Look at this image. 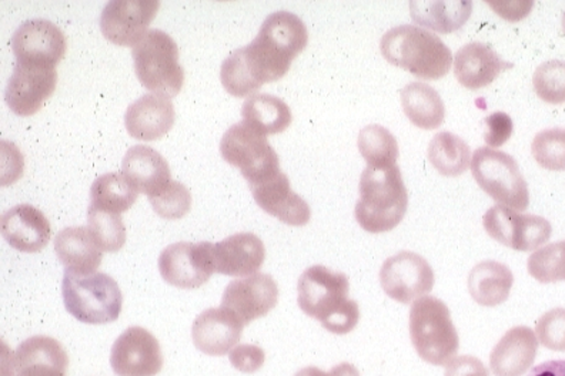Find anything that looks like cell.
<instances>
[{
	"mask_svg": "<svg viewBox=\"0 0 565 376\" xmlns=\"http://www.w3.org/2000/svg\"><path fill=\"white\" fill-rule=\"evenodd\" d=\"M309 32L295 13L279 11L263 22L255 41L237 49L223 62L221 79L232 96L246 97L265 83L281 79L291 63L303 52Z\"/></svg>",
	"mask_w": 565,
	"mask_h": 376,
	"instance_id": "6da1fadb",
	"label": "cell"
},
{
	"mask_svg": "<svg viewBox=\"0 0 565 376\" xmlns=\"http://www.w3.org/2000/svg\"><path fill=\"white\" fill-rule=\"evenodd\" d=\"M297 302L310 319L335 335L349 334L360 320L358 302L350 300V282L343 272L323 266L307 268L297 284Z\"/></svg>",
	"mask_w": 565,
	"mask_h": 376,
	"instance_id": "7a4b0ae2",
	"label": "cell"
},
{
	"mask_svg": "<svg viewBox=\"0 0 565 376\" xmlns=\"http://www.w3.org/2000/svg\"><path fill=\"white\" fill-rule=\"evenodd\" d=\"M359 190L360 200L354 214L364 232H392L403 222L408 207V192L397 164L388 168L367 165Z\"/></svg>",
	"mask_w": 565,
	"mask_h": 376,
	"instance_id": "3957f363",
	"label": "cell"
},
{
	"mask_svg": "<svg viewBox=\"0 0 565 376\" xmlns=\"http://www.w3.org/2000/svg\"><path fill=\"white\" fill-rule=\"evenodd\" d=\"M380 49L387 62L420 79H441L452 65V53L446 43L437 34L414 24L390 29L383 34Z\"/></svg>",
	"mask_w": 565,
	"mask_h": 376,
	"instance_id": "277c9868",
	"label": "cell"
},
{
	"mask_svg": "<svg viewBox=\"0 0 565 376\" xmlns=\"http://www.w3.org/2000/svg\"><path fill=\"white\" fill-rule=\"evenodd\" d=\"M63 304L77 321L90 325L119 319L124 296L118 282L105 272L66 270L62 282Z\"/></svg>",
	"mask_w": 565,
	"mask_h": 376,
	"instance_id": "5b68a950",
	"label": "cell"
},
{
	"mask_svg": "<svg viewBox=\"0 0 565 376\" xmlns=\"http://www.w3.org/2000/svg\"><path fill=\"white\" fill-rule=\"evenodd\" d=\"M408 326L414 348L424 363L447 365L459 353V334L450 310L438 298H418L412 307Z\"/></svg>",
	"mask_w": 565,
	"mask_h": 376,
	"instance_id": "8992f818",
	"label": "cell"
},
{
	"mask_svg": "<svg viewBox=\"0 0 565 376\" xmlns=\"http://www.w3.org/2000/svg\"><path fill=\"white\" fill-rule=\"evenodd\" d=\"M136 76L146 89L168 97L178 96L184 83L179 47L168 33L150 29L131 49Z\"/></svg>",
	"mask_w": 565,
	"mask_h": 376,
	"instance_id": "52a82bcc",
	"label": "cell"
},
{
	"mask_svg": "<svg viewBox=\"0 0 565 376\" xmlns=\"http://www.w3.org/2000/svg\"><path fill=\"white\" fill-rule=\"evenodd\" d=\"M471 173L477 184L497 203L513 210L529 208L530 193L518 161L504 151L491 148L476 150Z\"/></svg>",
	"mask_w": 565,
	"mask_h": 376,
	"instance_id": "ba28073f",
	"label": "cell"
},
{
	"mask_svg": "<svg viewBox=\"0 0 565 376\" xmlns=\"http://www.w3.org/2000/svg\"><path fill=\"white\" fill-rule=\"evenodd\" d=\"M221 154L228 164L241 169L248 187L267 182L280 173V160L265 135L246 123L228 127L221 141Z\"/></svg>",
	"mask_w": 565,
	"mask_h": 376,
	"instance_id": "9c48e42d",
	"label": "cell"
},
{
	"mask_svg": "<svg viewBox=\"0 0 565 376\" xmlns=\"http://www.w3.org/2000/svg\"><path fill=\"white\" fill-rule=\"evenodd\" d=\"M487 234L515 251H535L552 237L548 219L531 214H519L505 205H494L484 214Z\"/></svg>",
	"mask_w": 565,
	"mask_h": 376,
	"instance_id": "30bf717a",
	"label": "cell"
},
{
	"mask_svg": "<svg viewBox=\"0 0 565 376\" xmlns=\"http://www.w3.org/2000/svg\"><path fill=\"white\" fill-rule=\"evenodd\" d=\"M214 244L180 241L170 244L159 257V271L168 284L194 290L206 284L214 268Z\"/></svg>",
	"mask_w": 565,
	"mask_h": 376,
	"instance_id": "8fae6325",
	"label": "cell"
},
{
	"mask_svg": "<svg viewBox=\"0 0 565 376\" xmlns=\"http://www.w3.org/2000/svg\"><path fill=\"white\" fill-rule=\"evenodd\" d=\"M380 284L392 300L411 304L435 287V271L426 258L402 251L387 258L380 270Z\"/></svg>",
	"mask_w": 565,
	"mask_h": 376,
	"instance_id": "7c38bea8",
	"label": "cell"
},
{
	"mask_svg": "<svg viewBox=\"0 0 565 376\" xmlns=\"http://www.w3.org/2000/svg\"><path fill=\"white\" fill-rule=\"evenodd\" d=\"M163 364L158 339L141 326H130L111 346L110 365L118 376H156Z\"/></svg>",
	"mask_w": 565,
	"mask_h": 376,
	"instance_id": "4fadbf2b",
	"label": "cell"
},
{
	"mask_svg": "<svg viewBox=\"0 0 565 376\" xmlns=\"http://www.w3.org/2000/svg\"><path fill=\"white\" fill-rule=\"evenodd\" d=\"M56 83L55 67L17 62L4 89V100L18 116H33L53 95Z\"/></svg>",
	"mask_w": 565,
	"mask_h": 376,
	"instance_id": "5bb4252c",
	"label": "cell"
},
{
	"mask_svg": "<svg viewBox=\"0 0 565 376\" xmlns=\"http://www.w3.org/2000/svg\"><path fill=\"white\" fill-rule=\"evenodd\" d=\"M159 7V0H111L100 14L102 33L115 45L135 46L145 36Z\"/></svg>",
	"mask_w": 565,
	"mask_h": 376,
	"instance_id": "9a60e30c",
	"label": "cell"
},
{
	"mask_svg": "<svg viewBox=\"0 0 565 376\" xmlns=\"http://www.w3.org/2000/svg\"><path fill=\"white\" fill-rule=\"evenodd\" d=\"M66 47L65 33L47 19L23 22L12 36L17 62L32 65L55 67L65 57Z\"/></svg>",
	"mask_w": 565,
	"mask_h": 376,
	"instance_id": "2e32d148",
	"label": "cell"
},
{
	"mask_svg": "<svg viewBox=\"0 0 565 376\" xmlns=\"http://www.w3.org/2000/svg\"><path fill=\"white\" fill-rule=\"evenodd\" d=\"M279 287L269 273H253L250 277L228 282L223 292L222 307L233 312L243 324L259 320L277 305Z\"/></svg>",
	"mask_w": 565,
	"mask_h": 376,
	"instance_id": "e0dca14e",
	"label": "cell"
},
{
	"mask_svg": "<svg viewBox=\"0 0 565 376\" xmlns=\"http://www.w3.org/2000/svg\"><path fill=\"white\" fill-rule=\"evenodd\" d=\"M70 356L60 341L36 335L23 341L7 364L3 376H66Z\"/></svg>",
	"mask_w": 565,
	"mask_h": 376,
	"instance_id": "ac0fdd59",
	"label": "cell"
},
{
	"mask_svg": "<svg viewBox=\"0 0 565 376\" xmlns=\"http://www.w3.org/2000/svg\"><path fill=\"white\" fill-rule=\"evenodd\" d=\"M243 329L245 324L226 308H209L193 322V344L203 354L223 356L238 344Z\"/></svg>",
	"mask_w": 565,
	"mask_h": 376,
	"instance_id": "d6986e66",
	"label": "cell"
},
{
	"mask_svg": "<svg viewBox=\"0 0 565 376\" xmlns=\"http://www.w3.org/2000/svg\"><path fill=\"white\" fill-rule=\"evenodd\" d=\"M177 110L170 97L146 93L126 110L125 126L134 139L154 141L172 129Z\"/></svg>",
	"mask_w": 565,
	"mask_h": 376,
	"instance_id": "ffe728a7",
	"label": "cell"
},
{
	"mask_svg": "<svg viewBox=\"0 0 565 376\" xmlns=\"http://www.w3.org/2000/svg\"><path fill=\"white\" fill-rule=\"evenodd\" d=\"M2 236L21 253L42 251L51 241L52 227L41 210L29 204L14 205L2 216Z\"/></svg>",
	"mask_w": 565,
	"mask_h": 376,
	"instance_id": "44dd1931",
	"label": "cell"
},
{
	"mask_svg": "<svg viewBox=\"0 0 565 376\" xmlns=\"http://www.w3.org/2000/svg\"><path fill=\"white\" fill-rule=\"evenodd\" d=\"M250 190L257 205L287 226L303 227L310 222V205L291 190L290 180L282 171Z\"/></svg>",
	"mask_w": 565,
	"mask_h": 376,
	"instance_id": "7402d4cb",
	"label": "cell"
},
{
	"mask_svg": "<svg viewBox=\"0 0 565 376\" xmlns=\"http://www.w3.org/2000/svg\"><path fill=\"white\" fill-rule=\"evenodd\" d=\"M214 268L228 277H250L266 260L262 239L252 233H238L213 247Z\"/></svg>",
	"mask_w": 565,
	"mask_h": 376,
	"instance_id": "603a6c76",
	"label": "cell"
},
{
	"mask_svg": "<svg viewBox=\"0 0 565 376\" xmlns=\"http://www.w3.org/2000/svg\"><path fill=\"white\" fill-rule=\"evenodd\" d=\"M513 63L505 62L489 45L471 42L459 49L455 56V75L460 85L470 90L491 85L495 77Z\"/></svg>",
	"mask_w": 565,
	"mask_h": 376,
	"instance_id": "cb8c5ba5",
	"label": "cell"
},
{
	"mask_svg": "<svg viewBox=\"0 0 565 376\" xmlns=\"http://www.w3.org/2000/svg\"><path fill=\"white\" fill-rule=\"evenodd\" d=\"M539 340L529 326H515L505 332L490 355V368L495 376H523L537 356Z\"/></svg>",
	"mask_w": 565,
	"mask_h": 376,
	"instance_id": "d4e9b609",
	"label": "cell"
},
{
	"mask_svg": "<svg viewBox=\"0 0 565 376\" xmlns=\"http://www.w3.org/2000/svg\"><path fill=\"white\" fill-rule=\"evenodd\" d=\"M124 175L139 193L152 194L172 180L168 161L150 146L136 144L126 151Z\"/></svg>",
	"mask_w": 565,
	"mask_h": 376,
	"instance_id": "484cf974",
	"label": "cell"
},
{
	"mask_svg": "<svg viewBox=\"0 0 565 376\" xmlns=\"http://www.w3.org/2000/svg\"><path fill=\"white\" fill-rule=\"evenodd\" d=\"M55 251L66 270L77 272L96 271L104 258V250L86 227L63 228L55 238Z\"/></svg>",
	"mask_w": 565,
	"mask_h": 376,
	"instance_id": "4316f807",
	"label": "cell"
},
{
	"mask_svg": "<svg viewBox=\"0 0 565 376\" xmlns=\"http://www.w3.org/2000/svg\"><path fill=\"white\" fill-rule=\"evenodd\" d=\"M514 276L499 261H483L472 268L469 291L472 300L483 307H497L509 300Z\"/></svg>",
	"mask_w": 565,
	"mask_h": 376,
	"instance_id": "83f0119b",
	"label": "cell"
},
{
	"mask_svg": "<svg viewBox=\"0 0 565 376\" xmlns=\"http://www.w3.org/2000/svg\"><path fill=\"white\" fill-rule=\"evenodd\" d=\"M243 123L262 135H277L291 125L294 115L280 97L256 93L248 96L242 106Z\"/></svg>",
	"mask_w": 565,
	"mask_h": 376,
	"instance_id": "f1b7e54d",
	"label": "cell"
},
{
	"mask_svg": "<svg viewBox=\"0 0 565 376\" xmlns=\"http://www.w3.org/2000/svg\"><path fill=\"white\" fill-rule=\"evenodd\" d=\"M404 114L414 126L424 130L438 129L446 119V107L435 87L413 82L402 90Z\"/></svg>",
	"mask_w": 565,
	"mask_h": 376,
	"instance_id": "f546056e",
	"label": "cell"
},
{
	"mask_svg": "<svg viewBox=\"0 0 565 376\" xmlns=\"http://www.w3.org/2000/svg\"><path fill=\"white\" fill-rule=\"evenodd\" d=\"M413 21L422 26L440 33L459 31L469 21L472 12L470 0H431V2H411Z\"/></svg>",
	"mask_w": 565,
	"mask_h": 376,
	"instance_id": "4dcf8cb0",
	"label": "cell"
},
{
	"mask_svg": "<svg viewBox=\"0 0 565 376\" xmlns=\"http://www.w3.org/2000/svg\"><path fill=\"white\" fill-rule=\"evenodd\" d=\"M138 197V190L120 173L99 175L90 189L92 207L115 214L128 212Z\"/></svg>",
	"mask_w": 565,
	"mask_h": 376,
	"instance_id": "1f68e13d",
	"label": "cell"
},
{
	"mask_svg": "<svg viewBox=\"0 0 565 376\" xmlns=\"http://www.w3.org/2000/svg\"><path fill=\"white\" fill-rule=\"evenodd\" d=\"M428 159L438 173L447 178H457L469 169L471 161L470 146L461 137L441 131L433 137L428 146Z\"/></svg>",
	"mask_w": 565,
	"mask_h": 376,
	"instance_id": "d6a6232c",
	"label": "cell"
},
{
	"mask_svg": "<svg viewBox=\"0 0 565 376\" xmlns=\"http://www.w3.org/2000/svg\"><path fill=\"white\" fill-rule=\"evenodd\" d=\"M359 150L372 168H388L397 163L398 143L386 127L370 125L360 130Z\"/></svg>",
	"mask_w": 565,
	"mask_h": 376,
	"instance_id": "836d02e7",
	"label": "cell"
},
{
	"mask_svg": "<svg viewBox=\"0 0 565 376\" xmlns=\"http://www.w3.org/2000/svg\"><path fill=\"white\" fill-rule=\"evenodd\" d=\"M87 224L90 233L99 244L102 250L107 253L119 251L126 243V227L120 214L105 212L92 207L87 208Z\"/></svg>",
	"mask_w": 565,
	"mask_h": 376,
	"instance_id": "e575fe53",
	"label": "cell"
},
{
	"mask_svg": "<svg viewBox=\"0 0 565 376\" xmlns=\"http://www.w3.org/2000/svg\"><path fill=\"white\" fill-rule=\"evenodd\" d=\"M529 272L542 284L565 281V241L548 244L529 258Z\"/></svg>",
	"mask_w": 565,
	"mask_h": 376,
	"instance_id": "d590c367",
	"label": "cell"
},
{
	"mask_svg": "<svg viewBox=\"0 0 565 376\" xmlns=\"http://www.w3.org/2000/svg\"><path fill=\"white\" fill-rule=\"evenodd\" d=\"M154 213L166 219H179L190 212L192 194L186 185L169 180L162 187L148 195Z\"/></svg>",
	"mask_w": 565,
	"mask_h": 376,
	"instance_id": "8d00e7d4",
	"label": "cell"
},
{
	"mask_svg": "<svg viewBox=\"0 0 565 376\" xmlns=\"http://www.w3.org/2000/svg\"><path fill=\"white\" fill-rule=\"evenodd\" d=\"M533 158L543 169L550 171L565 170V129L553 127L535 135L531 144Z\"/></svg>",
	"mask_w": 565,
	"mask_h": 376,
	"instance_id": "74e56055",
	"label": "cell"
},
{
	"mask_svg": "<svg viewBox=\"0 0 565 376\" xmlns=\"http://www.w3.org/2000/svg\"><path fill=\"white\" fill-rule=\"evenodd\" d=\"M533 86L540 99L550 105L565 103V61H548L537 67Z\"/></svg>",
	"mask_w": 565,
	"mask_h": 376,
	"instance_id": "f35d334b",
	"label": "cell"
},
{
	"mask_svg": "<svg viewBox=\"0 0 565 376\" xmlns=\"http://www.w3.org/2000/svg\"><path fill=\"white\" fill-rule=\"evenodd\" d=\"M540 344L545 348L565 351V308H554V310L545 312L535 325Z\"/></svg>",
	"mask_w": 565,
	"mask_h": 376,
	"instance_id": "ab89813d",
	"label": "cell"
},
{
	"mask_svg": "<svg viewBox=\"0 0 565 376\" xmlns=\"http://www.w3.org/2000/svg\"><path fill=\"white\" fill-rule=\"evenodd\" d=\"M484 141L489 148H501L510 137L513 136L514 123L511 117L504 111H495V114L486 117Z\"/></svg>",
	"mask_w": 565,
	"mask_h": 376,
	"instance_id": "60d3db41",
	"label": "cell"
},
{
	"mask_svg": "<svg viewBox=\"0 0 565 376\" xmlns=\"http://www.w3.org/2000/svg\"><path fill=\"white\" fill-rule=\"evenodd\" d=\"M228 359L237 370L243 374L257 373L265 364V351L257 345L243 344L237 345L228 353Z\"/></svg>",
	"mask_w": 565,
	"mask_h": 376,
	"instance_id": "b9f144b4",
	"label": "cell"
},
{
	"mask_svg": "<svg viewBox=\"0 0 565 376\" xmlns=\"http://www.w3.org/2000/svg\"><path fill=\"white\" fill-rule=\"evenodd\" d=\"M445 376H490L486 365L475 356L462 355L447 364Z\"/></svg>",
	"mask_w": 565,
	"mask_h": 376,
	"instance_id": "7bdbcfd3",
	"label": "cell"
},
{
	"mask_svg": "<svg viewBox=\"0 0 565 376\" xmlns=\"http://www.w3.org/2000/svg\"><path fill=\"white\" fill-rule=\"evenodd\" d=\"M500 17L507 21L518 22L520 19L527 17L531 8L534 7L533 2H505V3H489Z\"/></svg>",
	"mask_w": 565,
	"mask_h": 376,
	"instance_id": "ee69618b",
	"label": "cell"
},
{
	"mask_svg": "<svg viewBox=\"0 0 565 376\" xmlns=\"http://www.w3.org/2000/svg\"><path fill=\"white\" fill-rule=\"evenodd\" d=\"M529 376H565V359L540 364L531 369Z\"/></svg>",
	"mask_w": 565,
	"mask_h": 376,
	"instance_id": "f6af8a7d",
	"label": "cell"
},
{
	"mask_svg": "<svg viewBox=\"0 0 565 376\" xmlns=\"http://www.w3.org/2000/svg\"><path fill=\"white\" fill-rule=\"evenodd\" d=\"M329 374L330 376H360L358 368H355L354 365L348 363L335 365Z\"/></svg>",
	"mask_w": 565,
	"mask_h": 376,
	"instance_id": "bcb514c9",
	"label": "cell"
},
{
	"mask_svg": "<svg viewBox=\"0 0 565 376\" xmlns=\"http://www.w3.org/2000/svg\"><path fill=\"white\" fill-rule=\"evenodd\" d=\"M295 376H330L324 370L316 368V366H307V368L300 369Z\"/></svg>",
	"mask_w": 565,
	"mask_h": 376,
	"instance_id": "7dc6e473",
	"label": "cell"
},
{
	"mask_svg": "<svg viewBox=\"0 0 565 376\" xmlns=\"http://www.w3.org/2000/svg\"><path fill=\"white\" fill-rule=\"evenodd\" d=\"M563 29H564V32H565V13H564V17H563Z\"/></svg>",
	"mask_w": 565,
	"mask_h": 376,
	"instance_id": "c3c4849f",
	"label": "cell"
}]
</instances>
